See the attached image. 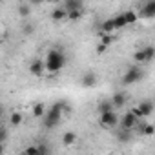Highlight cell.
I'll return each mask as SVG.
<instances>
[{
	"label": "cell",
	"instance_id": "cell-13",
	"mask_svg": "<svg viewBox=\"0 0 155 155\" xmlns=\"http://www.w3.org/2000/svg\"><path fill=\"white\" fill-rule=\"evenodd\" d=\"M75 142H77V133H75V131H64V133H62V144H64L66 148L73 146Z\"/></svg>",
	"mask_w": 155,
	"mask_h": 155
},
{
	"label": "cell",
	"instance_id": "cell-3",
	"mask_svg": "<svg viewBox=\"0 0 155 155\" xmlns=\"http://www.w3.org/2000/svg\"><path fill=\"white\" fill-rule=\"evenodd\" d=\"M144 77V71L139 68V66H131L126 69V73L122 75V84L124 86H130V84H137L139 81H142Z\"/></svg>",
	"mask_w": 155,
	"mask_h": 155
},
{
	"label": "cell",
	"instance_id": "cell-18",
	"mask_svg": "<svg viewBox=\"0 0 155 155\" xmlns=\"http://www.w3.org/2000/svg\"><path fill=\"white\" fill-rule=\"evenodd\" d=\"M113 22H115L117 31H119V29H124V28L128 26V22H126V18H124V15H122V13H119L117 17H113Z\"/></svg>",
	"mask_w": 155,
	"mask_h": 155
},
{
	"label": "cell",
	"instance_id": "cell-5",
	"mask_svg": "<svg viewBox=\"0 0 155 155\" xmlns=\"http://www.w3.org/2000/svg\"><path fill=\"white\" fill-rule=\"evenodd\" d=\"M29 73H31L33 77H42V75H46V62H44L42 58H33V60L29 62Z\"/></svg>",
	"mask_w": 155,
	"mask_h": 155
},
{
	"label": "cell",
	"instance_id": "cell-27",
	"mask_svg": "<svg viewBox=\"0 0 155 155\" xmlns=\"http://www.w3.org/2000/svg\"><path fill=\"white\" fill-rule=\"evenodd\" d=\"M82 13H84L82 9H79V11H69L68 13V20H73V22L75 20H81L82 18Z\"/></svg>",
	"mask_w": 155,
	"mask_h": 155
},
{
	"label": "cell",
	"instance_id": "cell-12",
	"mask_svg": "<svg viewBox=\"0 0 155 155\" xmlns=\"http://www.w3.org/2000/svg\"><path fill=\"white\" fill-rule=\"evenodd\" d=\"M31 113H33V117H35V119H44V117H46V113H48V110H46L44 102H35V104H33Z\"/></svg>",
	"mask_w": 155,
	"mask_h": 155
},
{
	"label": "cell",
	"instance_id": "cell-30",
	"mask_svg": "<svg viewBox=\"0 0 155 155\" xmlns=\"http://www.w3.org/2000/svg\"><path fill=\"white\" fill-rule=\"evenodd\" d=\"M106 49H108V48H104L102 44H97V53H99V55H102V53H104Z\"/></svg>",
	"mask_w": 155,
	"mask_h": 155
},
{
	"label": "cell",
	"instance_id": "cell-6",
	"mask_svg": "<svg viewBox=\"0 0 155 155\" xmlns=\"http://www.w3.org/2000/svg\"><path fill=\"white\" fill-rule=\"evenodd\" d=\"M97 73H93V71H86L82 77H81V84H82V88H95L97 86Z\"/></svg>",
	"mask_w": 155,
	"mask_h": 155
},
{
	"label": "cell",
	"instance_id": "cell-17",
	"mask_svg": "<svg viewBox=\"0 0 155 155\" xmlns=\"http://www.w3.org/2000/svg\"><path fill=\"white\" fill-rule=\"evenodd\" d=\"M115 108H113V104H111V101H101L99 102V115L101 113H108V111H113Z\"/></svg>",
	"mask_w": 155,
	"mask_h": 155
},
{
	"label": "cell",
	"instance_id": "cell-21",
	"mask_svg": "<svg viewBox=\"0 0 155 155\" xmlns=\"http://www.w3.org/2000/svg\"><path fill=\"white\" fill-rule=\"evenodd\" d=\"M142 51H144L146 62H151V60H155V46H146V48H142Z\"/></svg>",
	"mask_w": 155,
	"mask_h": 155
},
{
	"label": "cell",
	"instance_id": "cell-28",
	"mask_svg": "<svg viewBox=\"0 0 155 155\" xmlns=\"http://www.w3.org/2000/svg\"><path fill=\"white\" fill-rule=\"evenodd\" d=\"M24 153H26V155H38V144H31V146H28V148L24 150Z\"/></svg>",
	"mask_w": 155,
	"mask_h": 155
},
{
	"label": "cell",
	"instance_id": "cell-29",
	"mask_svg": "<svg viewBox=\"0 0 155 155\" xmlns=\"http://www.w3.org/2000/svg\"><path fill=\"white\" fill-rule=\"evenodd\" d=\"M38 155H49V146L48 144H38Z\"/></svg>",
	"mask_w": 155,
	"mask_h": 155
},
{
	"label": "cell",
	"instance_id": "cell-25",
	"mask_svg": "<svg viewBox=\"0 0 155 155\" xmlns=\"http://www.w3.org/2000/svg\"><path fill=\"white\" fill-rule=\"evenodd\" d=\"M29 13H31V6H29V4H20V6H18V15H20V17L26 18Z\"/></svg>",
	"mask_w": 155,
	"mask_h": 155
},
{
	"label": "cell",
	"instance_id": "cell-1",
	"mask_svg": "<svg viewBox=\"0 0 155 155\" xmlns=\"http://www.w3.org/2000/svg\"><path fill=\"white\" fill-rule=\"evenodd\" d=\"M44 62H46V73L55 75V73L62 71V68L66 66V55H64L62 49L53 48V49H49V51L46 53Z\"/></svg>",
	"mask_w": 155,
	"mask_h": 155
},
{
	"label": "cell",
	"instance_id": "cell-22",
	"mask_svg": "<svg viewBox=\"0 0 155 155\" xmlns=\"http://www.w3.org/2000/svg\"><path fill=\"white\" fill-rule=\"evenodd\" d=\"M140 133L146 135V137H151V135H155V126L153 124H144V126H140Z\"/></svg>",
	"mask_w": 155,
	"mask_h": 155
},
{
	"label": "cell",
	"instance_id": "cell-7",
	"mask_svg": "<svg viewBox=\"0 0 155 155\" xmlns=\"http://www.w3.org/2000/svg\"><path fill=\"white\" fill-rule=\"evenodd\" d=\"M137 122H139V120H137V119H135V117H133L130 111H128V113H124V115L120 117V128H122V130H128V131H131V130L137 126Z\"/></svg>",
	"mask_w": 155,
	"mask_h": 155
},
{
	"label": "cell",
	"instance_id": "cell-14",
	"mask_svg": "<svg viewBox=\"0 0 155 155\" xmlns=\"http://www.w3.org/2000/svg\"><path fill=\"white\" fill-rule=\"evenodd\" d=\"M62 6H64V9L68 13L69 11H79V9H82V2H81V0H66Z\"/></svg>",
	"mask_w": 155,
	"mask_h": 155
},
{
	"label": "cell",
	"instance_id": "cell-9",
	"mask_svg": "<svg viewBox=\"0 0 155 155\" xmlns=\"http://www.w3.org/2000/svg\"><path fill=\"white\" fill-rule=\"evenodd\" d=\"M115 31H117V28H115L113 18H108L101 24V35H115Z\"/></svg>",
	"mask_w": 155,
	"mask_h": 155
},
{
	"label": "cell",
	"instance_id": "cell-4",
	"mask_svg": "<svg viewBox=\"0 0 155 155\" xmlns=\"http://www.w3.org/2000/svg\"><path fill=\"white\" fill-rule=\"evenodd\" d=\"M99 124L102 128H113L117 124H120V117L117 115V111H108V113H101L99 115Z\"/></svg>",
	"mask_w": 155,
	"mask_h": 155
},
{
	"label": "cell",
	"instance_id": "cell-20",
	"mask_svg": "<svg viewBox=\"0 0 155 155\" xmlns=\"http://www.w3.org/2000/svg\"><path fill=\"white\" fill-rule=\"evenodd\" d=\"M22 120H24V117H22V113H20V111H13V113H11V117H9L11 126H20V124H22Z\"/></svg>",
	"mask_w": 155,
	"mask_h": 155
},
{
	"label": "cell",
	"instance_id": "cell-24",
	"mask_svg": "<svg viewBox=\"0 0 155 155\" xmlns=\"http://www.w3.org/2000/svg\"><path fill=\"white\" fill-rule=\"evenodd\" d=\"M117 139H119L120 142H128V140L131 139V131H128V130H120V131H117Z\"/></svg>",
	"mask_w": 155,
	"mask_h": 155
},
{
	"label": "cell",
	"instance_id": "cell-19",
	"mask_svg": "<svg viewBox=\"0 0 155 155\" xmlns=\"http://www.w3.org/2000/svg\"><path fill=\"white\" fill-rule=\"evenodd\" d=\"M115 40H117L115 35H101V42H99V44H102L104 48H110Z\"/></svg>",
	"mask_w": 155,
	"mask_h": 155
},
{
	"label": "cell",
	"instance_id": "cell-11",
	"mask_svg": "<svg viewBox=\"0 0 155 155\" xmlns=\"http://www.w3.org/2000/svg\"><path fill=\"white\" fill-rule=\"evenodd\" d=\"M66 18H68V11L64 9V6H57V8L51 11V20L60 22V20H66Z\"/></svg>",
	"mask_w": 155,
	"mask_h": 155
},
{
	"label": "cell",
	"instance_id": "cell-16",
	"mask_svg": "<svg viewBox=\"0 0 155 155\" xmlns=\"http://www.w3.org/2000/svg\"><path fill=\"white\" fill-rule=\"evenodd\" d=\"M122 15H124V18H126V22H128V26H131V24H135V22L139 20V13H137V11H133V9H128V11H122Z\"/></svg>",
	"mask_w": 155,
	"mask_h": 155
},
{
	"label": "cell",
	"instance_id": "cell-23",
	"mask_svg": "<svg viewBox=\"0 0 155 155\" xmlns=\"http://www.w3.org/2000/svg\"><path fill=\"white\" fill-rule=\"evenodd\" d=\"M130 113L137 119V120H140V119H144V115H142V111H140V106L139 104H133L131 108H130Z\"/></svg>",
	"mask_w": 155,
	"mask_h": 155
},
{
	"label": "cell",
	"instance_id": "cell-8",
	"mask_svg": "<svg viewBox=\"0 0 155 155\" xmlns=\"http://www.w3.org/2000/svg\"><path fill=\"white\" fill-rule=\"evenodd\" d=\"M153 17H155V0H150L139 11V18H153Z\"/></svg>",
	"mask_w": 155,
	"mask_h": 155
},
{
	"label": "cell",
	"instance_id": "cell-31",
	"mask_svg": "<svg viewBox=\"0 0 155 155\" xmlns=\"http://www.w3.org/2000/svg\"><path fill=\"white\" fill-rule=\"evenodd\" d=\"M6 139H8V130L4 128L2 130V144H6Z\"/></svg>",
	"mask_w": 155,
	"mask_h": 155
},
{
	"label": "cell",
	"instance_id": "cell-10",
	"mask_svg": "<svg viewBox=\"0 0 155 155\" xmlns=\"http://www.w3.org/2000/svg\"><path fill=\"white\" fill-rule=\"evenodd\" d=\"M126 95L122 93V91H117V93H113V97H111V104H113V108H117V110H120V108H124L126 106Z\"/></svg>",
	"mask_w": 155,
	"mask_h": 155
},
{
	"label": "cell",
	"instance_id": "cell-2",
	"mask_svg": "<svg viewBox=\"0 0 155 155\" xmlns=\"http://www.w3.org/2000/svg\"><path fill=\"white\" fill-rule=\"evenodd\" d=\"M64 108H66V102H64V101L53 104V106L48 110L46 117H44V128L51 130V128L58 126V122H60V119H62V115H64Z\"/></svg>",
	"mask_w": 155,
	"mask_h": 155
},
{
	"label": "cell",
	"instance_id": "cell-15",
	"mask_svg": "<svg viewBox=\"0 0 155 155\" xmlns=\"http://www.w3.org/2000/svg\"><path fill=\"white\" fill-rule=\"evenodd\" d=\"M139 106H140V111H142L144 117H150V115L153 113V110H155V106H153L151 101H140Z\"/></svg>",
	"mask_w": 155,
	"mask_h": 155
},
{
	"label": "cell",
	"instance_id": "cell-26",
	"mask_svg": "<svg viewBox=\"0 0 155 155\" xmlns=\"http://www.w3.org/2000/svg\"><path fill=\"white\" fill-rule=\"evenodd\" d=\"M133 60H135L137 64H144V62H146V57H144V51H142V49H139V51H135V53H133Z\"/></svg>",
	"mask_w": 155,
	"mask_h": 155
},
{
	"label": "cell",
	"instance_id": "cell-32",
	"mask_svg": "<svg viewBox=\"0 0 155 155\" xmlns=\"http://www.w3.org/2000/svg\"><path fill=\"white\" fill-rule=\"evenodd\" d=\"M17 155H26V153H24V151H22V153H17Z\"/></svg>",
	"mask_w": 155,
	"mask_h": 155
}]
</instances>
